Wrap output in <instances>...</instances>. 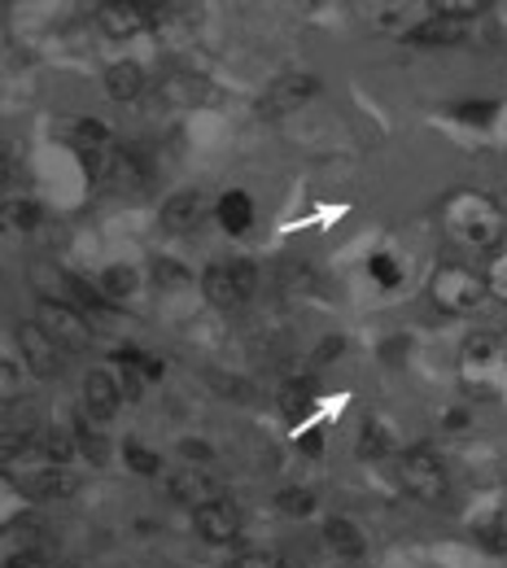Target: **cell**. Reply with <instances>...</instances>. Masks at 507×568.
<instances>
[{
	"mask_svg": "<svg viewBox=\"0 0 507 568\" xmlns=\"http://www.w3.org/2000/svg\"><path fill=\"white\" fill-rule=\"evenodd\" d=\"M442 232L459 245V250H473V254H495L504 245L507 219L504 206L490 197V193H477V189H459L442 202Z\"/></svg>",
	"mask_w": 507,
	"mask_h": 568,
	"instance_id": "6da1fadb",
	"label": "cell"
},
{
	"mask_svg": "<svg viewBox=\"0 0 507 568\" xmlns=\"http://www.w3.org/2000/svg\"><path fill=\"white\" fill-rule=\"evenodd\" d=\"M459 385L473 398H499L507 394V333L486 328L473 333L459 351Z\"/></svg>",
	"mask_w": 507,
	"mask_h": 568,
	"instance_id": "7a4b0ae2",
	"label": "cell"
},
{
	"mask_svg": "<svg viewBox=\"0 0 507 568\" xmlns=\"http://www.w3.org/2000/svg\"><path fill=\"white\" fill-rule=\"evenodd\" d=\"M429 297H434L437 311L446 315H473L486 297H490V284L481 272H473L468 263H442L429 281Z\"/></svg>",
	"mask_w": 507,
	"mask_h": 568,
	"instance_id": "3957f363",
	"label": "cell"
},
{
	"mask_svg": "<svg viewBox=\"0 0 507 568\" xmlns=\"http://www.w3.org/2000/svg\"><path fill=\"white\" fill-rule=\"evenodd\" d=\"M398 481H403V490L416 503H442L446 490H450L446 464L437 459L429 446H412V450L398 455Z\"/></svg>",
	"mask_w": 507,
	"mask_h": 568,
	"instance_id": "277c9868",
	"label": "cell"
},
{
	"mask_svg": "<svg viewBox=\"0 0 507 568\" xmlns=\"http://www.w3.org/2000/svg\"><path fill=\"white\" fill-rule=\"evenodd\" d=\"M83 162H88V171H92L97 180H105L110 189H145L149 184L145 153L132 149V144L110 141L105 149H97V153H83Z\"/></svg>",
	"mask_w": 507,
	"mask_h": 568,
	"instance_id": "5b68a950",
	"label": "cell"
},
{
	"mask_svg": "<svg viewBox=\"0 0 507 568\" xmlns=\"http://www.w3.org/2000/svg\"><path fill=\"white\" fill-rule=\"evenodd\" d=\"M202 288H206V297H211L215 306L236 311V306H245V302L254 297V288H258V272H254V263H250V258H219V263L206 267Z\"/></svg>",
	"mask_w": 507,
	"mask_h": 568,
	"instance_id": "8992f818",
	"label": "cell"
},
{
	"mask_svg": "<svg viewBox=\"0 0 507 568\" xmlns=\"http://www.w3.org/2000/svg\"><path fill=\"white\" fill-rule=\"evenodd\" d=\"M36 320L49 328V337H53L67 355H83V351L92 346V324L83 320V311H74L71 302L40 297V302H36Z\"/></svg>",
	"mask_w": 507,
	"mask_h": 568,
	"instance_id": "52a82bcc",
	"label": "cell"
},
{
	"mask_svg": "<svg viewBox=\"0 0 507 568\" xmlns=\"http://www.w3.org/2000/svg\"><path fill=\"white\" fill-rule=\"evenodd\" d=\"M13 337H18V346H22L27 367H31L40 381L62 376V367H67V351H62V346L49 337V328H44L40 320H22V324L13 328Z\"/></svg>",
	"mask_w": 507,
	"mask_h": 568,
	"instance_id": "ba28073f",
	"label": "cell"
},
{
	"mask_svg": "<svg viewBox=\"0 0 507 568\" xmlns=\"http://www.w3.org/2000/svg\"><path fill=\"white\" fill-rule=\"evenodd\" d=\"M153 9H158V4H141V0H110V4H101L97 22H101V31H105V36L128 40V36H141V31L153 27Z\"/></svg>",
	"mask_w": 507,
	"mask_h": 568,
	"instance_id": "9c48e42d",
	"label": "cell"
},
{
	"mask_svg": "<svg viewBox=\"0 0 507 568\" xmlns=\"http://www.w3.org/2000/svg\"><path fill=\"white\" fill-rule=\"evenodd\" d=\"M123 385L110 376V372H88L83 376V416H92L97 425H105V420H114L119 416V407H123Z\"/></svg>",
	"mask_w": 507,
	"mask_h": 568,
	"instance_id": "30bf717a",
	"label": "cell"
},
{
	"mask_svg": "<svg viewBox=\"0 0 507 568\" xmlns=\"http://www.w3.org/2000/svg\"><path fill=\"white\" fill-rule=\"evenodd\" d=\"M171 498L184 503V507H193V511H202V507H211V503L223 498V486H219L202 464H189V468H175L171 473Z\"/></svg>",
	"mask_w": 507,
	"mask_h": 568,
	"instance_id": "8fae6325",
	"label": "cell"
},
{
	"mask_svg": "<svg viewBox=\"0 0 507 568\" xmlns=\"http://www.w3.org/2000/svg\"><path fill=\"white\" fill-rule=\"evenodd\" d=\"M206 219H211V206H206L202 193H175V197L162 206V232H171V236H193Z\"/></svg>",
	"mask_w": 507,
	"mask_h": 568,
	"instance_id": "7c38bea8",
	"label": "cell"
},
{
	"mask_svg": "<svg viewBox=\"0 0 507 568\" xmlns=\"http://www.w3.org/2000/svg\"><path fill=\"white\" fill-rule=\"evenodd\" d=\"M315 92H320V79H315V74H285V79H276L272 92L263 97V114H267V119H281V114L297 110L302 101H311Z\"/></svg>",
	"mask_w": 507,
	"mask_h": 568,
	"instance_id": "4fadbf2b",
	"label": "cell"
},
{
	"mask_svg": "<svg viewBox=\"0 0 507 568\" xmlns=\"http://www.w3.org/2000/svg\"><path fill=\"white\" fill-rule=\"evenodd\" d=\"M193 525H197V534L206 538V542H236L241 538V511L227 503V498H219L211 507H202V511H193Z\"/></svg>",
	"mask_w": 507,
	"mask_h": 568,
	"instance_id": "5bb4252c",
	"label": "cell"
},
{
	"mask_svg": "<svg viewBox=\"0 0 507 568\" xmlns=\"http://www.w3.org/2000/svg\"><path fill=\"white\" fill-rule=\"evenodd\" d=\"M407 40H412V44H425V49H450V44H464V40H468V22H464V18H442V13H434V18H425L420 27H412Z\"/></svg>",
	"mask_w": 507,
	"mask_h": 568,
	"instance_id": "9a60e30c",
	"label": "cell"
},
{
	"mask_svg": "<svg viewBox=\"0 0 507 568\" xmlns=\"http://www.w3.org/2000/svg\"><path fill=\"white\" fill-rule=\"evenodd\" d=\"M324 547L333 556H342V560H359L363 551H367V538H363V529L355 520L333 516V520H324Z\"/></svg>",
	"mask_w": 507,
	"mask_h": 568,
	"instance_id": "2e32d148",
	"label": "cell"
},
{
	"mask_svg": "<svg viewBox=\"0 0 507 568\" xmlns=\"http://www.w3.org/2000/svg\"><path fill=\"white\" fill-rule=\"evenodd\" d=\"M215 219L223 223V232H232V236H241V232H250V223H254V202H250V193H223L215 202Z\"/></svg>",
	"mask_w": 507,
	"mask_h": 568,
	"instance_id": "e0dca14e",
	"label": "cell"
},
{
	"mask_svg": "<svg viewBox=\"0 0 507 568\" xmlns=\"http://www.w3.org/2000/svg\"><path fill=\"white\" fill-rule=\"evenodd\" d=\"M105 92H110L114 101H136V97L145 92V71H141V62H114V67L105 71Z\"/></svg>",
	"mask_w": 507,
	"mask_h": 568,
	"instance_id": "ac0fdd59",
	"label": "cell"
},
{
	"mask_svg": "<svg viewBox=\"0 0 507 568\" xmlns=\"http://www.w3.org/2000/svg\"><path fill=\"white\" fill-rule=\"evenodd\" d=\"M71 433H74V446L92 459V464H105V455H110V442H105V433H97V420L92 416H74V425H71Z\"/></svg>",
	"mask_w": 507,
	"mask_h": 568,
	"instance_id": "d6986e66",
	"label": "cell"
},
{
	"mask_svg": "<svg viewBox=\"0 0 507 568\" xmlns=\"http://www.w3.org/2000/svg\"><path fill=\"white\" fill-rule=\"evenodd\" d=\"M67 136H71V144L79 153H97V149H105V144L114 141L110 128L97 123V119H71V123H67Z\"/></svg>",
	"mask_w": 507,
	"mask_h": 568,
	"instance_id": "ffe728a7",
	"label": "cell"
},
{
	"mask_svg": "<svg viewBox=\"0 0 507 568\" xmlns=\"http://www.w3.org/2000/svg\"><path fill=\"white\" fill-rule=\"evenodd\" d=\"M97 288L105 293L110 306H123V302H132V293H136V272H132V267H110V272H101Z\"/></svg>",
	"mask_w": 507,
	"mask_h": 568,
	"instance_id": "44dd1931",
	"label": "cell"
},
{
	"mask_svg": "<svg viewBox=\"0 0 507 568\" xmlns=\"http://www.w3.org/2000/svg\"><path fill=\"white\" fill-rule=\"evenodd\" d=\"M281 407L290 420H306L315 412V381H290L281 389Z\"/></svg>",
	"mask_w": 507,
	"mask_h": 568,
	"instance_id": "7402d4cb",
	"label": "cell"
},
{
	"mask_svg": "<svg viewBox=\"0 0 507 568\" xmlns=\"http://www.w3.org/2000/svg\"><path fill=\"white\" fill-rule=\"evenodd\" d=\"M394 450V437H389V428L376 425V420H367L359 433V455L363 459H385Z\"/></svg>",
	"mask_w": 507,
	"mask_h": 568,
	"instance_id": "603a6c76",
	"label": "cell"
},
{
	"mask_svg": "<svg viewBox=\"0 0 507 568\" xmlns=\"http://www.w3.org/2000/svg\"><path fill=\"white\" fill-rule=\"evenodd\" d=\"M276 507H281L285 516H293V520H306V516L315 511V495H311V490H302V486H290V490H281V495H276Z\"/></svg>",
	"mask_w": 507,
	"mask_h": 568,
	"instance_id": "cb8c5ba5",
	"label": "cell"
},
{
	"mask_svg": "<svg viewBox=\"0 0 507 568\" xmlns=\"http://www.w3.org/2000/svg\"><path fill=\"white\" fill-rule=\"evenodd\" d=\"M486 284H490V297L507 302V241L490 254V263H486Z\"/></svg>",
	"mask_w": 507,
	"mask_h": 568,
	"instance_id": "d4e9b609",
	"label": "cell"
},
{
	"mask_svg": "<svg viewBox=\"0 0 507 568\" xmlns=\"http://www.w3.org/2000/svg\"><path fill=\"white\" fill-rule=\"evenodd\" d=\"M128 468L141 473V477H158V473H162V455L141 446V442H132V446H128Z\"/></svg>",
	"mask_w": 507,
	"mask_h": 568,
	"instance_id": "484cf974",
	"label": "cell"
},
{
	"mask_svg": "<svg viewBox=\"0 0 507 568\" xmlns=\"http://www.w3.org/2000/svg\"><path fill=\"white\" fill-rule=\"evenodd\" d=\"M367 272H372V281L381 284V288H398V284H403V272H398V263H394L389 254H372Z\"/></svg>",
	"mask_w": 507,
	"mask_h": 568,
	"instance_id": "4316f807",
	"label": "cell"
},
{
	"mask_svg": "<svg viewBox=\"0 0 507 568\" xmlns=\"http://www.w3.org/2000/svg\"><path fill=\"white\" fill-rule=\"evenodd\" d=\"M429 9L442 13V18H464V22H468V18L481 9V0H434Z\"/></svg>",
	"mask_w": 507,
	"mask_h": 568,
	"instance_id": "83f0119b",
	"label": "cell"
},
{
	"mask_svg": "<svg viewBox=\"0 0 507 568\" xmlns=\"http://www.w3.org/2000/svg\"><path fill=\"white\" fill-rule=\"evenodd\" d=\"M477 542H481L486 551H495V556H507V534H504V525H481V529H477Z\"/></svg>",
	"mask_w": 507,
	"mask_h": 568,
	"instance_id": "f1b7e54d",
	"label": "cell"
},
{
	"mask_svg": "<svg viewBox=\"0 0 507 568\" xmlns=\"http://www.w3.org/2000/svg\"><path fill=\"white\" fill-rule=\"evenodd\" d=\"M0 394H4V407L18 403V363L13 358H4V367H0Z\"/></svg>",
	"mask_w": 507,
	"mask_h": 568,
	"instance_id": "f546056e",
	"label": "cell"
},
{
	"mask_svg": "<svg viewBox=\"0 0 507 568\" xmlns=\"http://www.w3.org/2000/svg\"><path fill=\"white\" fill-rule=\"evenodd\" d=\"M223 568H285V560H276V556H263V551H245V556L227 560Z\"/></svg>",
	"mask_w": 507,
	"mask_h": 568,
	"instance_id": "4dcf8cb0",
	"label": "cell"
},
{
	"mask_svg": "<svg viewBox=\"0 0 507 568\" xmlns=\"http://www.w3.org/2000/svg\"><path fill=\"white\" fill-rule=\"evenodd\" d=\"M297 450H302V455H320V450H324V433H320V428H306V433L297 437Z\"/></svg>",
	"mask_w": 507,
	"mask_h": 568,
	"instance_id": "1f68e13d",
	"label": "cell"
},
{
	"mask_svg": "<svg viewBox=\"0 0 507 568\" xmlns=\"http://www.w3.org/2000/svg\"><path fill=\"white\" fill-rule=\"evenodd\" d=\"M9 219H13L18 227H36V223H40V206H9Z\"/></svg>",
	"mask_w": 507,
	"mask_h": 568,
	"instance_id": "d6a6232c",
	"label": "cell"
},
{
	"mask_svg": "<svg viewBox=\"0 0 507 568\" xmlns=\"http://www.w3.org/2000/svg\"><path fill=\"white\" fill-rule=\"evenodd\" d=\"M455 114H459V119H464V123H486V119H490V114H495V105H459V110H455Z\"/></svg>",
	"mask_w": 507,
	"mask_h": 568,
	"instance_id": "836d02e7",
	"label": "cell"
},
{
	"mask_svg": "<svg viewBox=\"0 0 507 568\" xmlns=\"http://www.w3.org/2000/svg\"><path fill=\"white\" fill-rule=\"evenodd\" d=\"M342 351H346V342H342V337H328V342L315 351V363H333V355H342Z\"/></svg>",
	"mask_w": 507,
	"mask_h": 568,
	"instance_id": "e575fe53",
	"label": "cell"
},
{
	"mask_svg": "<svg viewBox=\"0 0 507 568\" xmlns=\"http://www.w3.org/2000/svg\"><path fill=\"white\" fill-rule=\"evenodd\" d=\"M153 272H158V281H162V284H166V281H189V276H184V267H175V263H158Z\"/></svg>",
	"mask_w": 507,
	"mask_h": 568,
	"instance_id": "d590c367",
	"label": "cell"
},
{
	"mask_svg": "<svg viewBox=\"0 0 507 568\" xmlns=\"http://www.w3.org/2000/svg\"><path fill=\"white\" fill-rule=\"evenodd\" d=\"M184 455H189L193 464H206V459H211V446H202V442H184Z\"/></svg>",
	"mask_w": 507,
	"mask_h": 568,
	"instance_id": "8d00e7d4",
	"label": "cell"
}]
</instances>
